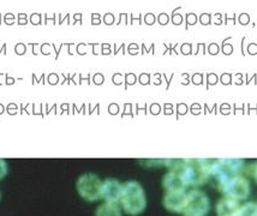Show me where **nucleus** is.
Segmentation results:
<instances>
[{"label": "nucleus", "instance_id": "3", "mask_svg": "<svg viewBox=\"0 0 257 216\" xmlns=\"http://www.w3.org/2000/svg\"><path fill=\"white\" fill-rule=\"evenodd\" d=\"M77 191L79 196L85 200L94 202L101 198V188H102V181L96 174L87 173L81 175L77 180Z\"/></svg>", "mask_w": 257, "mask_h": 216}, {"label": "nucleus", "instance_id": "7", "mask_svg": "<svg viewBox=\"0 0 257 216\" xmlns=\"http://www.w3.org/2000/svg\"><path fill=\"white\" fill-rule=\"evenodd\" d=\"M186 200L188 194L185 192H167L164 197V206L172 212H183Z\"/></svg>", "mask_w": 257, "mask_h": 216}, {"label": "nucleus", "instance_id": "2", "mask_svg": "<svg viewBox=\"0 0 257 216\" xmlns=\"http://www.w3.org/2000/svg\"><path fill=\"white\" fill-rule=\"evenodd\" d=\"M176 173L182 175L186 186H201L208 181V172L202 159H183L182 165Z\"/></svg>", "mask_w": 257, "mask_h": 216}, {"label": "nucleus", "instance_id": "1", "mask_svg": "<svg viewBox=\"0 0 257 216\" xmlns=\"http://www.w3.org/2000/svg\"><path fill=\"white\" fill-rule=\"evenodd\" d=\"M120 203L125 212L128 215L136 216L145 211L147 198L142 185L134 180L124 184Z\"/></svg>", "mask_w": 257, "mask_h": 216}, {"label": "nucleus", "instance_id": "10", "mask_svg": "<svg viewBox=\"0 0 257 216\" xmlns=\"http://www.w3.org/2000/svg\"><path fill=\"white\" fill-rule=\"evenodd\" d=\"M95 216H121V210L117 203L105 202L96 209Z\"/></svg>", "mask_w": 257, "mask_h": 216}, {"label": "nucleus", "instance_id": "14", "mask_svg": "<svg viewBox=\"0 0 257 216\" xmlns=\"http://www.w3.org/2000/svg\"><path fill=\"white\" fill-rule=\"evenodd\" d=\"M0 197H2V194H0Z\"/></svg>", "mask_w": 257, "mask_h": 216}, {"label": "nucleus", "instance_id": "6", "mask_svg": "<svg viewBox=\"0 0 257 216\" xmlns=\"http://www.w3.org/2000/svg\"><path fill=\"white\" fill-rule=\"evenodd\" d=\"M121 193H123V185L117 179L108 178L102 181V188H101V198L105 199L108 203L120 202Z\"/></svg>", "mask_w": 257, "mask_h": 216}, {"label": "nucleus", "instance_id": "13", "mask_svg": "<svg viewBox=\"0 0 257 216\" xmlns=\"http://www.w3.org/2000/svg\"><path fill=\"white\" fill-rule=\"evenodd\" d=\"M253 176H255V180L257 182V163H256L255 168H253Z\"/></svg>", "mask_w": 257, "mask_h": 216}, {"label": "nucleus", "instance_id": "12", "mask_svg": "<svg viewBox=\"0 0 257 216\" xmlns=\"http://www.w3.org/2000/svg\"><path fill=\"white\" fill-rule=\"evenodd\" d=\"M6 174H8V163L5 160L0 159V180L5 178Z\"/></svg>", "mask_w": 257, "mask_h": 216}, {"label": "nucleus", "instance_id": "8", "mask_svg": "<svg viewBox=\"0 0 257 216\" xmlns=\"http://www.w3.org/2000/svg\"><path fill=\"white\" fill-rule=\"evenodd\" d=\"M162 186L167 192H184L186 184L182 175L170 171L162 179Z\"/></svg>", "mask_w": 257, "mask_h": 216}, {"label": "nucleus", "instance_id": "9", "mask_svg": "<svg viewBox=\"0 0 257 216\" xmlns=\"http://www.w3.org/2000/svg\"><path fill=\"white\" fill-rule=\"evenodd\" d=\"M239 208V200L226 196L220 199L216 204V212L219 216H235Z\"/></svg>", "mask_w": 257, "mask_h": 216}, {"label": "nucleus", "instance_id": "5", "mask_svg": "<svg viewBox=\"0 0 257 216\" xmlns=\"http://www.w3.org/2000/svg\"><path fill=\"white\" fill-rule=\"evenodd\" d=\"M221 192H224L226 196L233 199H245L250 194V182L241 175L232 176L231 179L226 181Z\"/></svg>", "mask_w": 257, "mask_h": 216}, {"label": "nucleus", "instance_id": "4", "mask_svg": "<svg viewBox=\"0 0 257 216\" xmlns=\"http://www.w3.org/2000/svg\"><path fill=\"white\" fill-rule=\"evenodd\" d=\"M210 209L209 198L203 191L192 190L188 193V200L183 214L185 216H206Z\"/></svg>", "mask_w": 257, "mask_h": 216}, {"label": "nucleus", "instance_id": "11", "mask_svg": "<svg viewBox=\"0 0 257 216\" xmlns=\"http://www.w3.org/2000/svg\"><path fill=\"white\" fill-rule=\"evenodd\" d=\"M235 216H257V204L253 202H249L246 204L240 205Z\"/></svg>", "mask_w": 257, "mask_h": 216}]
</instances>
